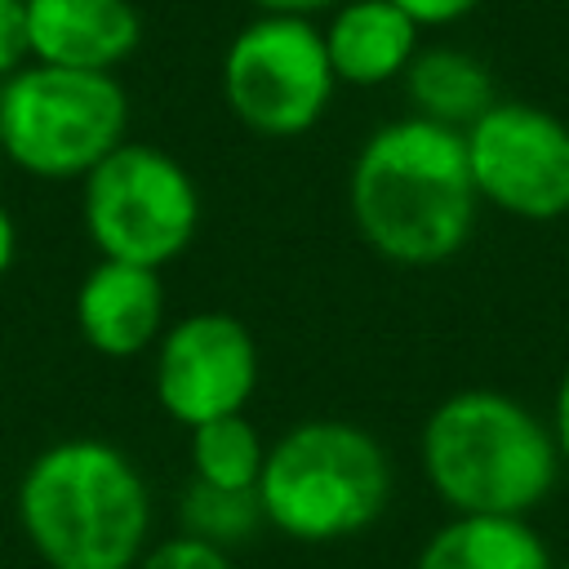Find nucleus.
<instances>
[{
  "instance_id": "12",
  "label": "nucleus",
  "mask_w": 569,
  "mask_h": 569,
  "mask_svg": "<svg viewBox=\"0 0 569 569\" xmlns=\"http://www.w3.org/2000/svg\"><path fill=\"white\" fill-rule=\"evenodd\" d=\"M329 67L342 84H387L409 71L422 27L391 0H342L320 27Z\"/></svg>"
},
{
  "instance_id": "3",
  "label": "nucleus",
  "mask_w": 569,
  "mask_h": 569,
  "mask_svg": "<svg viewBox=\"0 0 569 569\" xmlns=\"http://www.w3.org/2000/svg\"><path fill=\"white\" fill-rule=\"evenodd\" d=\"M422 471L458 516H529L556 489L560 453L525 400L467 387L427 413Z\"/></svg>"
},
{
  "instance_id": "7",
  "label": "nucleus",
  "mask_w": 569,
  "mask_h": 569,
  "mask_svg": "<svg viewBox=\"0 0 569 569\" xmlns=\"http://www.w3.org/2000/svg\"><path fill=\"white\" fill-rule=\"evenodd\" d=\"M333 67L311 18L258 13L222 53V98L231 116L262 138L311 133L333 102Z\"/></svg>"
},
{
  "instance_id": "8",
  "label": "nucleus",
  "mask_w": 569,
  "mask_h": 569,
  "mask_svg": "<svg viewBox=\"0 0 569 569\" xmlns=\"http://www.w3.org/2000/svg\"><path fill=\"white\" fill-rule=\"evenodd\" d=\"M462 147L485 204L525 222L569 213V124L556 111L498 98L462 133Z\"/></svg>"
},
{
  "instance_id": "17",
  "label": "nucleus",
  "mask_w": 569,
  "mask_h": 569,
  "mask_svg": "<svg viewBox=\"0 0 569 569\" xmlns=\"http://www.w3.org/2000/svg\"><path fill=\"white\" fill-rule=\"evenodd\" d=\"M133 569H236V565H231V556L222 547L178 533V538H164V542L147 547Z\"/></svg>"
},
{
  "instance_id": "4",
  "label": "nucleus",
  "mask_w": 569,
  "mask_h": 569,
  "mask_svg": "<svg viewBox=\"0 0 569 569\" xmlns=\"http://www.w3.org/2000/svg\"><path fill=\"white\" fill-rule=\"evenodd\" d=\"M391 502V462L378 436L342 418H311L267 445L258 507L293 542H338L378 525Z\"/></svg>"
},
{
  "instance_id": "5",
  "label": "nucleus",
  "mask_w": 569,
  "mask_h": 569,
  "mask_svg": "<svg viewBox=\"0 0 569 569\" xmlns=\"http://www.w3.org/2000/svg\"><path fill=\"white\" fill-rule=\"evenodd\" d=\"M129 98L107 71L27 62L0 80V156L31 178H89L120 142Z\"/></svg>"
},
{
  "instance_id": "2",
  "label": "nucleus",
  "mask_w": 569,
  "mask_h": 569,
  "mask_svg": "<svg viewBox=\"0 0 569 569\" xmlns=\"http://www.w3.org/2000/svg\"><path fill=\"white\" fill-rule=\"evenodd\" d=\"M18 529L49 569H133L151 533V489L133 458L98 436L40 449L13 493Z\"/></svg>"
},
{
  "instance_id": "16",
  "label": "nucleus",
  "mask_w": 569,
  "mask_h": 569,
  "mask_svg": "<svg viewBox=\"0 0 569 569\" xmlns=\"http://www.w3.org/2000/svg\"><path fill=\"white\" fill-rule=\"evenodd\" d=\"M178 516H182V533L187 538H200V542H213V547H231V542H244L262 520V507H258V489L240 493V489H213L204 480H191L182 489V502H178Z\"/></svg>"
},
{
  "instance_id": "23",
  "label": "nucleus",
  "mask_w": 569,
  "mask_h": 569,
  "mask_svg": "<svg viewBox=\"0 0 569 569\" xmlns=\"http://www.w3.org/2000/svg\"><path fill=\"white\" fill-rule=\"evenodd\" d=\"M565 569H569V565H565Z\"/></svg>"
},
{
  "instance_id": "11",
  "label": "nucleus",
  "mask_w": 569,
  "mask_h": 569,
  "mask_svg": "<svg viewBox=\"0 0 569 569\" xmlns=\"http://www.w3.org/2000/svg\"><path fill=\"white\" fill-rule=\"evenodd\" d=\"M31 62L67 71H107L142 44V13L133 0H27Z\"/></svg>"
},
{
  "instance_id": "6",
  "label": "nucleus",
  "mask_w": 569,
  "mask_h": 569,
  "mask_svg": "<svg viewBox=\"0 0 569 569\" xmlns=\"http://www.w3.org/2000/svg\"><path fill=\"white\" fill-rule=\"evenodd\" d=\"M80 218L98 258L160 271L200 227V191L182 160L151 142H120L80 191Z\"/></svg>"
},
{
  "instance_id": "15",
  "label": "nucleus",
  "mask_w": 569,
  "mask_h": 569,
  "mask_svg": "<svg viewBox=\"0 0 569 569\" xmlns=\"http://www.w3.org/2000/svg\"><path fill=\"white\" fill-rule=\"evenodd\" d=\"M262 462H267V445L244 413L213 418L191 431V480L249 493L258 489Z\"/></svg>"
},
{
  "instance_id": "19",
  "label": "nucleus",
  "mask_w": 569,
  "mask_h": 569,
  "mask_svg": "<svg viewBox=\"0 0 569 569\" xmlns=\"http://www.w3.org/2000/svg\"><path fill=\"white\" fill-rule=\"evenodd\" d=\"M391 4L405 9L427 31V27H453L458 18H467L471 9H480L485 0H391Z\"/></svg>"
},
{
  "instance_id": "18",
  "label": "nucleus",
  "mask_w": 569,
  "mask_h": 569,
  "mask_svg": "<svg viewBox=\"0 0 569 569\" xmlns=\"http://www.w3.org/2000/svg\"><path fill=\"white\" fill-rule=\"evenodd\" d=\"M31 62V27H27V0H0V80L22 71Z\"/></svg>"
},
{
  "instance_id": "22",
  "label": "nucleus",
  "mask_w": 569,
  "mask_h": 569,
  "mask_svg": "<svg viewBox=\"0 0 569 569\" xmlns=\"http://www.w3.org/2000/svg\"><path fill=\"white\" fill-rule=\"evenodd\" d=\"M18 258V227H13V213L0 204V276L13 267Z\"/></svg>"
},
{
  "instance_id": "13",
  "label": "nucleus",
  "mask_w": 569,
  "mask_h": 569,
  "mask_svg": "<svg viewBox=\"0 0 569 569\" xmlns=\"http://www.w3.org/2000/svg\"><path fill=\"white\" fill-rule=\"evenodd\" d=\"M405 93H409L413 116H422L440 129H453V133H467L498 102L489 67L458 44L418 49L405 71Z\"/></svg>"
},
{
  "instance_id": "20",
  "label": "nucleus",
  "mask_w": 569,
  "mask_h": 569,
  "mask_svg": "<svg viewBox=\"0 0 569 569\" xmlns=\"http://www.w3.org/2000/svg\"><path fill=\"white\" fill-rule=\"evenodd\" d=\"M551 440H556L560 462H569V369H565L560 382H556V400H551Z\"/></svg>"
},
{
  "instance_id": "9",
  "label": "nucleus",
  "mask_w": 569,
  "mask_h": 569,
  "mask_svg": "<svg viewBox=\"0 0 569 569\" xmlns=\"http://www.w3.org/2000/svg\"><path fill=\"white\" fill-rule=\"evenodd\" d=\"M151 387L160 409L187 431L244 413L258 387V342L227 311H191L156 342Z\"/></svg>"
},
{
  "instance_id": "1",
  "label": "nucleus",
  "mask_w": 569,
  "mask_h": 569,
  "mask_svg": "<svg viewBox=\"0 0 569 569\" xmlns=\"http://www.w3.org/2000/svg\"><path fill=\"white\" fill-rule=\"evenodd\" d=\"M347 204L360 240L396 267L453 258L476 222V182L462 133L422 116L378 124L356 151Z\"/></svg>"
},
{
  "instance_id": "21",
  "label": "nucleus",
  "mask_w": 569,
  "mask_h": 569,
  "mask_svg": "<svg viewBox=\"0 0 569 569\" xmlns=\"http://www.w3.org/2000/svg\"><path fill=\"white\" fill-rule=\"evenodd\" d=\"M249 4L276 18H311V13H333L342 0H249Z\"/></svg>"
},
{
  "instance_id": "10",
  "label": "nucleus",
  "mask_w": 569,
  "mask_h": 569,
  "mask_svg": "<svg viewBox=\"0 0 569 569\" xmlns=\"http://www.w3.org/2000/svg\"><path fill=\"white\" fill-rule=\"evenodd\" d=\"M71 311H76L80 338L98 356H107V360L142 356L164 333V284H160V271L98 258L84 271Z\"/></svg>"
},
{
  "instance_id": "14",
  "label": "nucleus",
  "mask_w": 569,
  "mask_h": 569,
  "mask_svg": "<svg viewBox=\"0 0 569 569\" xmlns=\"http://www.w3.org/2000/svg\"><path fill=\"white\" fill-rule=\"evenodd\" d=\"M413 569H551V551L525 516H453L422 542Z\"/></svg>"
}]
</instances>
